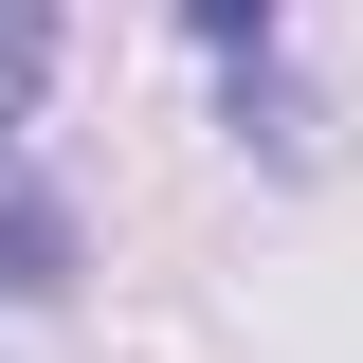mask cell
<instances>
[{
  "mask_svg": "<svg viewBox=\"0 0 363 363\" xmlns=\"http://www.w3.org/2000/svg\"><path fill=\"white\" fill-rule=\"evenodd\" d=\"M0 291H18V309L73 291V218H55V200H0Z\"/></svg>",
  "mask_w": 363,
  "mask_h": 363,
  "instance_id": "cell-1",
  "label": "cell"
},
{
  "mask_svg": "<svg viewBox=\"0 0 363 363\" xmlns=\"http://www.w3.org/2000/svg\"><path fill=\"white\" fill-rule=\"evenodd\" d=\"M37 73H55V0H0V145H18V109H37Z\"/></svg>",
  "mask_w": 363,
  "mask_h": 363,
  "instance_id": "cell-2",
  "label": "cell"
},
{
  "mask_svg": "<svg viewBox=\"0 0 363 363\" xmlns=\"http://www.w3.org/2000/svg\"><path fill=\"white\" fill-rule=\"evenodd\" d=\"M182 18H200V37H218V55H255L272 18H291V0H182Z\"/></svg>",
  "mask_w": 363,
  "mask_h": 363,
  "instance_id": "cell-3",
  "label": "cell"
}]
</instances>
